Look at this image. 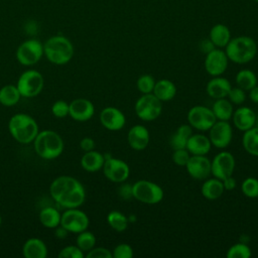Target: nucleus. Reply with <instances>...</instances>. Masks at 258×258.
<instances>
[{"label": "nucleus", "mask_w": 258, "mask_h": 258, "mask_svg": "<svg viewBox=\"0 0 258 258\" xmlns=\"http://www.w3.org/2000/svg\"><path fill=\"white\" fill-rule=\"evenodd\" d=\"M53 201L62 208L75 209L82 206L86 199L83 184L75 177L61 175L53 179L49 186Z\"/></svg>", "instance_id": "nucleus-1"}, {"label": "nucleus", "mask_w": 258, "mask_h": 258, "mask_svg": "<svg viewBox=\"0 0 258 258\" xmlns=\"http://www.w3.org/2000/svg\"><path fill=\"white\" fill-rule=\"evenodd\" d=\"M225 52L229 60L235 63H247L251 61L257 53V44L250 36H237L231 38L225 47Z\"/></svg>", "instance_id": "nucleus-2"}, {"label": "nucleus", "mask_w": 258, "mask_h": 258, "mask_svg": "<svg viewBox=\"0 0 258 258\" xmlns=\"http://www.w3.org/2000/svg\"><path fill=\"white\" fill-rule=\"evenodd\" d=\"M8 130L11 136L22 144L32 142L39 132L36 121L31 116L23 113L15 114L10 118Z\"/></svg>", "instance_id": "nucleus-3"}, {"label": "nucleus", "mask_w": 258, "mask_h": 258, "mask_svg": "<svg viewBox=\"0 0 258 258\" xmlns=\"http://www.w3.org/2000/svg\"><path fill=\"white\" fill-rule=\"evenodd\" d=\"M43 54L54 64H66L74 55V46L71 40L61 35L49 37L43 44Z\"/></svg>", "instance_id": "nucleus-4"}, {"label": "nucleus", "mask_w": 258, "mask_h": 258, "mask_svg": "<svg viewBox=\"0 0 258 258\" xmlns=\"http://www.w3.org/2000/svg\"><path fill=\"white\" fill-rule=\"evenodd\" d=\"M33 143L37 155L44 159L56 158L63 151L62 138L52 130H42L38 132Z\"/></svg>", "instance_id": "nucleus-5"}, {"label": "nucleus", "mask_w": 258, "mask_h": 258, "mask_svg": "<svg viewBox=\"0 0 258 258\" xmlns=\"http://www.w3.org/2000/svg\"><path fill=\"white\" fill-rule=\"evenodd\" d=\"M133 198L146 205H156L163 200L162 187L150 180L140 179L132 184Z\"/></svg>", "instance_id": "nucleus-6"}, {"label": "nucleus", "mask_w": 258, "mask_h": 258, "mask_svg": "<svg viewBox=\"0 0 258 258\" xmlns=\"http://www.w3.org/2000/svg\"><path fill=\"white\" fill-rule=\"evenodd\" d=\"M137 117L143 121H153L158 118L162 112V102L152 93L142 94L134 105Z\"/></svg>", "instance_id": "nucleus-7"}, {"label": "nucleus", "mask_w": 258, "mask_h": 258, "mask_svg": "<svg viewBox=\"0 0 258 258\" xmlns=\"http://www.w3.org/2000/svg\"><path fill=\"white\" fill-rule=\"evenodd\" d=\"M17 88L21 94V97H35L43 88V77L35 70L25 71L18 79Z\"/></svg>", "instance_id": "nucleus-8"}, {"label": "nucleus", "mask_w": 258, "mask_h": 258, "mask_svg": "<svg viewBox=\"0 0 258 258\" xmlns=\"http://www.w3.org/2000/svg\"><path fill=\"white\" fill-rule=\"evenodd\" d=\"M217 121L211 108L197 105L191 107L187 112L188 124L200 131H209Z\"/></svg>", "instance_id": "nucleus-9"}, {"label": "nucleus", "mask_w": 258, "mask_h": 258, "mask_svg": "<svg viewBox=\"0 0 258 258\" xmlns=\"http://www.w3.org/2000/svg\"><path fill=\"white\" fill-rule=\"evenodd\" d=\"M43 54V45L36 39L22 42L16 50V58L23 66L35 64Z\"/></svg>", "instance_id": "nucleus-10"}, {"label": "nucleus", "mask_w": 258, "mask_h": 258, "mask_svg": "<svg viewBox=\"0 0 258 258\" xmlns=\"http://www.w3.org/2000/svg\"><path fill=\"white\" fill-rule=\"evenodd\" d=\"M236 161L229 151H221L211 160V174L219 179H224L233 174Z\"/></svg>", "instance_id": "nucleus-11"}, {"label": "nucleus", "mask_w": 258, "mask_h": 258, "mask_svg": "<svg viewBox=\"0 0 258 258\" xmlns=\"http://www.w3.org/2000/svg\"><path fill=\"white\" fill-rule=\"evenodd\" d=\"M90 224L87 214L83 211L75 209H68L60 217V226L68 232L81 233L88 229Z\"/></svg>", "instance_id": "nucleus-12"}, {"label": "nucleus", "mask_w": 258, "mask_h": 258, "mask_svg": "<svg viewBox=\"0 0 258 258\" xmlns=\"http://www.w3.org/2000/svg\"><path fill=\"white\" fill-rule=\"evenodd\" d=\"M104 175L111 181L121 183L126 181L130 174L129 165L122 159L110 156L105 159L102 167Z\"/></svg>", "instance_id": "nucleus-13"}, {"label": "nucleus", "mask_w": 258, "mask_h": 258, "mask_svg": "<svg viewBox=\"0 0 258 258\" xmlns=\"http://www.w3.org/2000/svg\"><path fill=\"white\" fill-rule=\"evenodd\" d=\"M233 137V129L229 121L217 120L209 129V138L212 145L223 149L230 145Z\"/></svg>", "instance_id": "nucleus-14"}, {"label": "nucleus", "mask_w": 258, "mask_h": 258, "mask_svg": "<svg viewBox=\"0 0 258 258\" xmlns=\"http://www.w3.org/2000/svg\"><path fill=\"white\" fill-rule=\"evenodd\" d=\"M229 63V58L222 48H214L206 54L205 58V69L206 72L212 77L222 76Z\"/></svg>", "instance_id": "nucleus-15"}, {"label": "nucleus", "mask_w": 258, "mask_h": 258, "mask_svg": "<svg viewBox=\"0 0 258 258\" xmlns=\"http://www.w3.org/2000/svg\"><path fill=\"white\" fill-rule=\"evenodd\" d=\"M184 167L194 179L205 180L211 175V160L206 155H190Z\"/></svg>", "instance_id": "nucleus-16"}, {"label": "nucleus", "mask_w": 258, "mask_h": 258, "mask_svg": "<svg viewBox=\"0 0 258 258\" xmlns=\"http://www.w3.org/2000/svg\"><path fill=\"white\" fill-rule=\"evenodd\" d=\"M100 122L110 131H119L125 126L126 117L119 109L106 107L100 113Z\"/></svg>", "instance_id": "nucleus-17"}, {"label": "nucleus", "mask_w": 258, "mask_h": 258, "mask_svg": "<svg viewBox=\"0 0 258 258\" xmlns=\"http://www.w3.org/2000/svg\"><path fill=\"white\" fill-rule=\"evenodd\" d=\"M69 115L76 121L85 122L90 120L94 113L95 107L93 103L84 98H79L74 100L69 104Z\"/></svg>", "instance_id": "nucleus-18"}, {"label": "nucleus", "mask_w": 258, "mask_h": 258, "mask_svg": "<svg viewBox=\"0 0 258 258\" xmlns=\"http://www.w3.org/2000/svg\"><path fill=\"white\" fill-rule=\"evenodd\" d=\"M127 141L129 146L137 151L145 149L150 141V134L148 129L140 124L132 126L127 134Z\"/></svg>", "instance_id": "nucleus-19"}, {"label": "nucleus", "mask_w": 258, "mask_h": 258, "mask_svg": "<svg viewBox=\"0 0 258 258\" xmlns=\"http://www.w3.org/2000/svg\"><path fill=\"white\" fill-rule=\"evenodd\" d=\"M231 119L233 120L235 127L244 132L255 126L257 116L251 108L241 106L233 112Z\"/></svg>", "instance_id": "nucleus-20"}, {"label": "nucleus", "mask_w": 258, "mask_h": 258, "mask_svg": "<svg viewBox=\"0 0 258 258\" xmlns=\"http://www.w3.org/2000/svg\"><path fill=\"white\" fill-rule=\"evenodd\" d=\"M231 88L232 86H231V83L228 81V79L218 76V77H213V79H211L208 82L206 91L211 98H213L214 100H217V99L227 98Z\"/></svg>", "instance_id": "nucleus-21"}, {"label": "nucleus", "mask_w": 258, "mask_h": 258, "mask_svg": "<svg viewBox=\"0 0 258 258\" xmlns=\"http://www.w3.org/2000/svg\"><path fill=\"white\" fill-rule=\"evenodd\" d=\"M212 147L209 136L204 134H191L186 142V150L190 155H206Z\"/></svg>", "instance_id": "nucleus-22"}, {"label": "nucleus", "mask_w": 258, "mask_h": 258, "mask_svg": "<svg viewBox=\"0 0 258 258\" xmlns=\"http://www.w3.org/2000/svg\"><path fill=\"white\" fill-rule=\"evenodd\" d=\"M152 94L161 102H167L175 97L176 87L170 80L161 79L155 82Z\"/></svg>", "instance_id": "nucleus-23"}, {"label": "nucleus", "mask_w": 258, "mask_h": 258, "mask_svg": "<svg viewBox=\"0 0 258 258\" xmlns=\"http://www.w3.org/2000/svg\"><path fill=\"white\" fill-rule=\"evenodd\" d=\"M224 191L225 188L223 185V181L215 176L212 178H206L201 187L202 196L210 201L221 198Z\"/></svg>", "instance_id": "nucleus-24"}, {"label": "nucleus", "mask_w": 258, "mask_h": 258, "mask_svg": "<svg viewBox=\"0 0 258 258\" xmlns=\"http://www.w3.org/2000/svg\"><path fill=\"white\" fill-rule=\"evenodd\" d=\"M22 253L25 258H45L47 255V248L42 240L38 238H30L24 243Z\"/></svg>", "instance_id": "nucleus-25"}, {"label": "nucleus", "mask_w": 258, "mask_h": 258, "mask_svg": "<svg viewBox=\"0 0 258 258\" xmlns=\"http://www.w3.org/2000/svg\"><path fill=\"white\" fill-rule=\"evenodd\" d=\"M105 162L104 154L99 151H87L81 158L82 167L89 172H96L102 169Z\"/></svg>", "instance_id": "nucleus-26"}, {"label": "nucleus", "mask_w": 258, "mask_h": 258, "mask_svg": "<svg viewBox=\"0 0 258 258\" xmlns=\"http://www.w3.org/2000/svg\"><path fill=\"white\" fill-rule=\"evenodd\" d=\"M210 40L213 42L215 47L223 48L226 47L231 39V31L225 24H216L210 30Z\"/></svg>", "instance_id": "nucleus-27"}, {"label": "nucleus", "mask_w": 258, "mask_h": 258, "mask_svg": "<svg viewBox=\"0 0 258 258\" xmlns=\"http://www.w3.org/2000/svg\"><path fill=\"white\" fill-rule=\"evenodd\" d=\"M191 134H192V127L189 124L180 125L176 129V131L170 136V139H169L170 147L173 150L185 148L187 139Z\"/></svg>", "instance_id": "nucleus-28"}, {"label": "nucleus", "mask_w": 258, "mask_h": 258, "mask_svg": "<svg viewBox=\"0 0 258 258\" xmlns=\"http://www.w3.org/2000/svg\"><path fill=\"white\" fill-rule=\"evenodd\" d=\"M211 109H212L216 119L222 120V121H229L232 118V115L234 112L233 105L228 100V98H222V99L215 100Z\"/></svg>", "instance_id": "nucleus-29"}, {"label": "nucleus", "mask_w": 258, "mask_h": 258, "mask_svg": "<svg viewBox=\"0 0 258 258\" xmlns=\"http://www.w3.org/2000/svg\"><path fill=\"white\" fill-rule=\"evenodd\" d=\"M60 217L59 212L52 207L43 208L39 213V221L45 228L55 229L60 225Z\"/></svg>", "instance_id": "nucleus-30"}, {"label": "nucleus", "mask_w": 258, "mask_h": 258, "mask_svg": "<svg viewBox=\"0 0 258 258\" xmlns=\"http://www.w3.org/2000/svg\"><path fill=\"white\" fill-rule=\"evenodd\" d=\"M243 148L253 156L258 157V128L252 127L249 130L244 131L242 137Z\"/></svg>", "instance_id": "nucleus-31"}, {"label": "nucleus", "mask_w": 258, "mask_h": 258, "mask_svg": "<svg viewBox=\"0 0 258 258\" xmlns=\"http://www.w3.org/2000/svg\"><path fill=\"white\" fill-rule=\"evenodd\" d=\"M21 98V94L14 85H6L0 89V103L3 106L11 107L18 103Z\"/></svg>", "instance_id": "nucleus-32"}, {"label": "nucleus", "mask_w": 258, "mask_h": 258, "mask_svg": "<svg viewBox=\"0 0 258 258\" xmlns=\"http://www.w3.org/2000/svg\"><path fill=\"white\" fill-rule=\"evenodd\" d=\"M235 81L237 86L244 91H250L257 85V77L255 73L248 69H243L239 71L236 75Z\"/></svg>", "instance_id": "nucleus-33"}, {"label": "nucleus", "mask_w": 258, "mask_h": 258, "mask_svg": "<svg viewBox=\"0 0 258 258\" xmlns=\"http://www.w3.org/2000/svg\"><path fill=\"white\" fill-rule=\"evenodd\" d=\"M107 222L113 230L123 232L127 229L129 220L123 213L119 211H111L107 216Z\"/></svg>", "instance_id": "nucleus-34"}, {"label": "nucleus", "mask_w": 258, "mask_h": 258, "mask_svg": "<svg viewBox=\"0 0 258 258\" xmlns=\"http://www.w3.org/2000/svg\"><path fill=\"white\" fill-rule=\"evenodd\" d=\"M252 255L250 247L246 243H236L232 245L226 253L227 258H250Z\"/></svg>", "instance_id": "nucleus-35"}, {"label": "nucleus", "mask_w": 258, "mask_h": 258, "mask_svg": "<svg viewBox=\"0 0 258 258\" xmlns=\"http://www.w3.org/2000/svg\"><path fill=\"white\" fill-rule=\"evenodd\" d=\"M96 244V237L92 232L87 230L79 233L77 237V246L83 251H90L92 248L95 247Z\"/></svg>", "instance_id": "nucleus-36"}, {"label": "nucleus", "mask_w": 258, "mask_h": 258, "mask_svg": "<svg viewBox=\"0 0 258 258\" xmlns=\"http://www.w3.org/2000/svg\"><path fill=\"white\" fill-rule=\"evenodd\" d=\"M241 190L247 198H258V179L252 176L245 178L241 184Z\"/></svg>", "instance_id": "nucleus-37"}, {"label": "nucleus", "mask_w": 258, "mask_h": 258, "mask_svg": "<svg viewBox=\"0 0 258 258\" xmlns=\"http://www.w3.org/2000/svg\"><path fill=\"white\" fill-rule=\"evenodd\" d=\"M155 82L151 75H142L137 79L136 87L141 94H150L153 91Z\"/></svg>", "instance_id": "nucleus-38"}, {"label": "nucleus", "mask_w": 258, "mask_h": 258, "mask_svg": "<svg viewBox=\"0 0 258 258\" xmlns=\"http://www.w3.org/2000/svg\"><path fill=\"white\" fill-rule=\"evenodd\" d=\"M227 98L232 104L242 105L246 101V91L239 88L238 86L235 88H231Z\"/></svg>", "instance_id": "nucleus-39"}, {"label": "nucleus", "mask_w": 258, "mask_h": 258, "mask_svg": "<svg viewBox=\"0 0 258 258\" xmlns=\"http://www.w3.org/2000/svg\"><path fill=\"white\" fill-rule=\"evenodd\" d=\"M133 255V248L126 243L118 244L112 252L113 258H131Z\"/></svg>", "instance_id": "nucleus-40"}, {"label": "nucleus", "mask_w": 258, "mask_h": 258, "mask_svg": "<svg viewBox=\"0 0 258 258\" xmlns=\"http://www.w3.org/2000/svg\"><path fill=\"white\" fill-rule=\"evenodd\" d=\"M59 258H83L84 252L78 246H67L58 253Z\"/></svg>", "instance_id": "nucleus-41"}, {"label": "nucleus", "mask_w": 258, "mask_h": 258, "mask_svg": "<svg viewBox=\"0 0 258 258\" xmlns=\"http://www.w3.org/2000/svg\"><path fill=\"white\" fill-rule=\"evenodd\" d=\"M190 153L186 150V148L175 149L172 153V161L178 166H185L187 160L189 159Z\"/></svg>", "instance_id": "nucleus-42"}, {"label": "nucleus", "mask_w": 258, "mask_h": 258, "mask_svg": "<svg viewBox=\"0 0 258 258\" xmlns=\"http://www.w3.org/2000/svg\"><path fill=\"white\" fill-rule=\"evenodd\" d=\"M69 104L62 100H58L53 103L51 107V112L53 116L57 118H63L69 115Z\"/></svg>", "instance_id": "nucleus-43"}, {"label": "nucleus", "mask_w": 258, "mask_h": 258, "mask_svg": "<svg viewBox=\"0 0 258 258\" xmlns=\"http://www.w3.org/2000/svg\"><path fill=\"white\" fill-rule=\"evenodd\" d=\"M87 258H113L112 252L104 247H97L92 248L88 251Z\"/></svg>", "instance_id": "nucleus-44"}, {"label": "nucleus", "mask_w": 258, "mask_h": 258, "mask_svg": "<svg viewBox=\"0 0 258 258\" xmlns=\"http://www.w3.org/2000/svg\"><path fill=\"white\" fill-rule=\"evenodd\" d=\"M118 195L122 200L128 201L133 198V191H132V184L128 182H121V185L118 187Z\"/></svg>", "instance_id": "nucleus-45"}, {"label": "nucleus", "mask_w": 258, "mask_h": 258, "mask_svg": "<svg viewBox=\"0 0 258 258\" xmlns=\"http://www.w3.org/2000/svg\"><path fill=\"white\" fill-rule=\"evenodd\" d=\"M80 147L85 151H91L95 148V141L91 137H84L80 142Z\"/></svg>", "instance_id": "nucleus-46"}, {"label": "nucleus", "mask_w": 258, "mask_h": 258, "mask_svg": "<svg viewBox=\"0 0 258 258\" xmlns=\"http://www.w3.org/2000/svg\"><path fill=\"white\" fill-rule=\"evenodd\" d=\"M222 181H223V185H224L225 190H232L237 185V181H236V179L232 175L222 179Z\"/></svg>", "instance_id": "nucleus-47"}, {"label": "nucleus", "mask_w": 258, "mask_h": 258, "mask_svg": "<svg viewBox=\"0 0 258 258\" xmlns=\"http://www.w3.org/2000/svg\"><path fill=\"white\" fill-rule=\"evenodd\" d=\"M200 47H201V50L204 52V53H208L210 52L211 50H213L215 48V45L213 44V42L209 39H204L201 44H200Z\"/></svg>", "instance_id": "nucleus-48"}, {"label": "nucleus", "mask_w": 258, "mask_h": 258, "mask_svg": "<svg viewBox=\"0 0 258 258\" xmlns=\"http://www.w3.org/2000/svg\"><path fill=\"white\" fill-rule=\"evenodd\" d=\"M249 98L253 103L258 104V86L257 85L249 91Z\"/></svg>", "instance_id": "nucleus-49"}, {"label": "nucleus", "mask_w": 258, "mask_h": 258, "mask_svg": "<svg viewBox=\"0 0 258 258\" xmlns=\"http://www.w3.org/2000/svg\"><path fill=\"white\" fill-rule=\"evenodd\" d=\"M55 229H56L55 230V237H57L58 239H63V238H66L68 236L69 232L62 226H60V227L57 226Z\"/></svg>", "instance_id": "nucleus-50"}, {"label": "nucleus", "mask_w": 258, "mask_h": 258, "mask_svg": "<svg viewBox=\"0 0 258 258\" xmlns=\"http://www.w3.org/2000/svg\"><path fill=\"white\" fill-rule=\"evenodd\" d=\"M255 127H257L258 128V118L256 119V123H255Z\"/></svg>", "instance_id": "nucleus-51"}, {"label": "nucleus", "mask_w": 258, "mask_h": 258, "mask_svg": "<svg viewBox=\"0 0 258 258\" xmlns=\"http://www.w3.org/2000/svg\"><path fill=\"white\" fill-rule=\"evenodd\" d=\"M1 221H2V220H1V216H0V225H1Z\"/></svg>", "instance_id": "nucleus-52"}, {"label": "nucleus", "mask_w": 258, "mask_h": 258, "mask_svg": "<svg viewBox=\"0 0 258 258\" xmlns=\"http://www.w3.org/2000/svg\"><path fill=\"white\" fill-rule=\"evenodd\" d=\"M254 1H256V2H258V0H254Z\"/></svg>", "instance_id": "nucleus-53"}]
</instances>
